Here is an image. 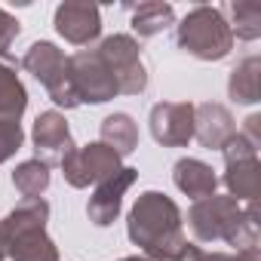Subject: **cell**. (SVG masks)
<instances>
[{
    "mask_svg": "<svg viewBox=\"0 0 261 261\" xmlns=\"http://www.w3.org/2000/svg\"><path fill=\"white\" fill-rule=\"evenodd\" d=\"M129 237L151 255V261H178L185 249L178 206L166 194L157 191L142 194L129 212Z\"/></svg>",
    "mask_w": 261,
    "mask_h": 261,
    "instance_id": "obj_1",
    "label": "cell"
},
{
    "mask_svg": "<svg viewBox=\"0 0 261 261\" xmlns=\"http://www.w3.org/2000/svg\"><path fill=\"white\" fill-rule=\"evenodd\" d=\"M197 240H227L240 249H255V209L240 212L233 197L197 200L188 215Z\"/></svg>",
    "mask_w": 261,
    "mask_h": 261,
    "instance_id": "obj_2",
    "label": "cell"
},
{
    "mask_svg": "<svg viewBox=\"0 0 261 261\" xmlns=\"http://www.w3.org/2000/svg\"><path fill=\"white\" fill-rule=\"evenodd\" d=\"M46 215H49V206L37 197V200H25L0 224L4 240L10 246L7 252L16 261H59V252L46 237Z\"/></svg>",
    "mask_w": 261,
    "mask_h": 261,
    "instance_id": "obj_3",
    "label": "cell"
},
{
    "mask_svg": "<svg viewBox=\"0 0 261 261\" xmlns=\"http://www.w3.org/2000/svg\"><path fill=\"white\" fill-rule=\"evenodd\" d=\"M178 46L203 62L224 59L233 46V31L224 22L221 10L215 7H197L188 13V19L178 25Z\"/></svg>",
    "mask_w": 261,
    "mask_h": 261,
    "instance_id": "obj_4",
    "label": "cell"
},
{
    "mask_svg": "<svg viewBox=\"0 0 261 261\" xmlns=\"http://www.w3.org/2000/svg\"><path fill=\"white\" fill-rule=\"evenodd\" d=\"M22 65L49 89V98L56 101V105H65V108H74V105H80L77 101V92H74V86H71V77H68V59H65V53L62 49H56L53 43H46V40H40V43H34L28 53H25V59H22Z\"/></svg>",
    "mask_w": 261,
    "mask_h": 261,
    "instance_id": "obj_5",
    "label": "cell"
},
{
    "mask_svg": "<svg viewBox=\"0 0 261 261\" xmlns=\"http://www.w3.org/2000/svg\"><path fill=\"white\" fill-rule=\"evenodd\" d=\"M68 77H71V86L77 92V101L98 105V101L120 95L114 74L105 65V59L98 56V49H80L77 56H71L68 59Z\"/></svg>",
    "mask_w": 261,
    "mask_h": 261,
    "instance_id": "obj_6",
    "label": "cell"
},
{
    "mask_svg": "<svg viewBox=\"0 0 261 261\" xmlns=\"http://www.w3.org/2000/svg\"><path fill=\"white\" fill-rule=\"evenodd\" d=\"M98 56L111 68L114 83H117V92L136 95V92H142L148 86V74H145V65H142V56H139V43L129 37V34L108 37L98 46Z\"/></svg>",
    "mask_w": 261,
    "mask_h": 261,
    "instance_id": "obj_7",
    "label": "cell"
},
{
    "mask_svg": "<svg viewBox=\"0 0 261 261\" xmlns=\"http://www.w3.org/2000/svg\"><path fill=\"white\" fill-rule=\"evenodd\" d=\"M62 169L74 188H86V185H95V181H105L108 175H114L120 169V154L111 151L108 145L95 142L86 148H74L62 160Z\"/></svg>",
    "mask_w": 261,
    "mask_h": 261,
    "instance_id": "obj_8",
    "label": "cell"
},
{
    "mask_svg": "<svg viewBox=\"0 0 261 261\" xmlns=\"http://www.w3.org/2000/svg\"><path fill=\"white\" fill-rule=\"evenodd\" d=\"M151 133L160 145L178 148L194 139V108L188 101H166L151 111Z\"/></svg>",
    "mask_w": 261,
    "mask_h": 261,
    "instance_id": "obj_9",
    "label": "cell"
},
{
    "mask_svg": "<svg viewBox=\"0 0 261 261\" xmlns=\"http://www.w3.org/2000/svg\"><path fill=\"white\" fill-rule=\"evenodd\" d=\"M56 31L74 43V46H86L89 40L98 37L101 31V16L98 7L92 4H62L56 10Z\"/></svg>",
    "mask_w": 261,
    "mask_h": 261,
    "instance_id": "obj_10",
    "label": "cell"
},
{
    "mask_svg": "<svg viewBox=\"0 0 261 261\" xmlns=\"http://www.w3.org/2000/svg\"><path fill=\"white\" fill-rule=\"evenodd\" d=\"M34 145H37V154H43V163H62L71 151H74V142H71V129L65 123L62 114L56 111H46L37 117L34 123Z\"/></svg>",
    "mask_w": 261,
    "mask_h": 261,
    "instance_id": "obj_11",
    "label": "cell"
},
{
    "mask_svg": "<svg viewBox=\"0 0 261 261\" xmlns=\"http://www.w3.org/2000/svg\"><path fill=\"white\" fill-rule=\"evenodd\" d=\"M136 169H117L114 175H108L105 181H98V188H95V194H92V200H89V206H86V212H89V218L98 224V227H105V224H111L114 218H117V212H120V200H123V191L136 181Z\"/></svg>",
    "mask_w": 261,
    "mask_h": 261,
    "instance_id": "obj_12",
    "label": "cell"
},
{
    "mask_svg": "<svg viewBox=\"0 0 261 261\" xmlns=\"http://www.w3.org/2000/svg\"><path fill=\"white\" fill-rule=\"evenodd\" d=\"M194 133L206 148H227V142L237 136L233 120L227 108L221 105H200L194 111Z\"/></svg>",
    "mask_w": 261,
    "mask_h": 261,
    "instance_id": "obj_13",
    "label": "cell"
},
{
    "mask_svg": "<svg viewBox=\"0 0 261 261\" xmlns=\"http://www.w3.org/2000/svg\"><path fill=\"white\" fill-rule=\"evenodd\" d=\"M28 105V92L16 77V65L0 56V120H19Z\"/></svg>",
    "mask_w": 261,
    "mask_h": 261,
    "instance_id": "obj_14",
    "label": "cell"
},
{
    "mask_svg": "<svg viewBox=\"0 0 261 261\" xmlns=\"http://www.w3.org/2000/svg\"><path fill=\"white\" fill-rule=\"evenodd\" d=\"M175 185L194 200H206L215 191V175L206 163L200 160H178L175 163Z\"/></svg>",
    "mask_w": 261,
    "mask_h": 261,
    "instance_id": "obj_15",
    "label": "cell"
},
{
    "mask_svg": "<svg viewBox=\"0 0 261 261\" xmlns=\"http://www.w3.org/2000/svg\"><path fill=\"white\" fill-rule=\"evenodd\" d=\"M136 142H139V129H136V123H133V117H129V114H111L101 123V145H108L120 157L133 154L136 151Z\"/></svg>",
    "mask_w": 261,
    "mask_h": 261,
    "instance_id": "obj_16",
    "label": "cell"
},
{
    "mask_svg": "<svg viewBox=\"0 0 261 261\" xmlns=\"http://www.w3.org/2000/svg\"><path fill=\"white\" fill-rule=\"evenodd\" d=\"M172 19H175V13H172L169 4H142L133 13V31L139 37H154L166 25H172Z\"/></svg>",
    "mask_w": 261,
    "mask_h": 261,
    "instance_id": "obj_17",
    "label": "cell"
},
{
    "mask_svg": "<svg viewBox=\"0 0 261 261\" xmlns=\"http://www.w3.org/2000/svg\"><path fill=\"white\" fill-rule=\"evenodd\" d=\"M13 185L28 197V200H37L46 188H49V166L43 160H28L22 163L16 172H13Z\"/></svg>",
    "mask_w": 261,
    "mask_h": 261,
    "instance_id": "obj_18",
    "label": "cell"
},
{
    "mask_svg": "<svg viewBox=\"0 0 261 261\" xmlns=\"http://www.w3.org/2000/svg\"><path fill=\"white\" fill-rule=\"evenodd\" d=\"M230 98L243 101V105H249V101L258 98V59L255 56H249L233 71V77H230Z\"/></svg>",
    "mask_w": 261,
    "mask_h": 261,
    "instance_id": "obj_19",
    "label": "cell"
},
{
    "mask_svg": "<svg viewBox=\"0 0 261 261\" xmlns=\"http://www.w3.org/2000/svg\"><path fill=\"white\" fill-rule=\"evenodd\" d=\"M230 13H233L237 37H243V40H255V37L261 34V7H258V4H233Z\"/></svg>",
    "mask_w": 261,
    "mask_h": 261,
    "instance_id": "obj_20",
    "label": "cell"
},
{
    "mask_svg": "<svg viewBox=\"0 0 261 261\" xmlns=\"http://www.w3.org/2000/svg\"><path fill=\"white\" fill-rule=\"evenodd\" d=\"M22 145V126L19 120H0V163L13 157Z\"/></svg>",
    "mask_w": 261,
    "mask_h": 261,
    "instance_id": "obj_21",
    "label": "cell"
},
{
    "mask_svg": "<svg viewBox=\"0 0 261 261\" xmlns=\"http://www.w3.org/2000/svg\"><path fill=\"white\" fill-rule=\"evenodd\" d=\"M16 37H19V22H16L10 13L0 10V56L7 53V46H10Z\"/></svg>",
    "mask_w": 261,
    "mask_h": 261,
    "instance_id": "obj_22",
    "label": "cell"
},
{
    "mask_svg": "<svg viewBox=\"0 0 261 261\" xmlns=\"http://www.w3.org/2000/svg\"><path fill=\"white\" fill-rule=\"evenodd\" d=\"M4 255H7V240H4V230H0V261H4Z\"/></svg>",
    "mask_w": 261,
    "mask_h": 261,
    "instance_id": "obj_23",
    "label": "cell"
},
{
    "mask_svg": "<svg viewBox=\"0 0 261 261\" xmlns=\"http://www.w3.org/2000/svg\"><path fill=\"white\" fill-rule=\"evenodd\" d=\"M123 261H151V258H123Z\"/></svg>",
    "mask_w": 261,
    "mask_h": 261,
    "instance_id": "obj_24",
    "label": "cell"
}]
</instances>
